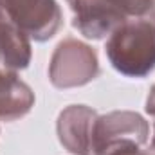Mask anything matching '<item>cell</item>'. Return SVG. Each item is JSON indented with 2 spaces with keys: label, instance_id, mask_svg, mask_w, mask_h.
<instances>
[{
  "label": "cell",
  "instance_id": "6da1fadb",
  "mask_svg": "<svg viewBox=\"0 0 155 155\" xmlns=\"http://www.w3.org/2000/svg\"><path fill=\"white\" fill-rule=\"evenodd\" d=\"M107 54L119 72L144 76L155 69V20H126L107 43Z\"/></svg>",
  "mask_w": 155,
  "mask_h": 155
},
{
  "label": "cell",
  "instance_id": "7a4b0ae2",
  "mask_svg": "<svg viewBox=\"0 0 155 155\" xmlns=\"http://www.w3.org/2000/svg\"><path fill=\"white\" fill-rule=\"evenodd\" d=\"M13 22L36 40L51 38L60 27V9L54 0H0Z\"/></svg>",
  "mask_w": 155,
  "mask_h": 155
},
{
  "label": "cell",
  "instance_id": "3957f363",
  "mask_svg": "<svg viewBox=\"0 0 155 155\" xmlns=\"http://www.w3.org/2000/svg\"><path fill=\"white\" fill-rule=\"evenodd\" d=\"M29 61V41L25 33L0 5V63L5 69H20Z\"/></svg>",
  "mask_w": 155,
  "mask_h": 155
},
{
  "label": "cell",
  "instance_id": "277c9868",
  "mask_svg": "<svg viewBox=\"0 0 155 155\" xmlns=\"http://www.w3.org/2000/svg\"><path fill=\"white\" fill-rule=\"evenodd\" d=\"M71 49L69 51V43H61L58 47L56 56L69 61L71 65H61L60 71H52V81L60 87H69V85H81L85 81H88L90 78L96 76L97 72V61H87V63H78L76 65V58L79 56L83 45L78 43L74 40H71Z\"/></svg>",
  "mask_w": 155,
  "mask_h": 155
},
{
  "label": "cell",
  "instance_id": "5b68a950",
  "mask_svg": "<svg viewBox=\"0 0 155 155\" xmlns=\"http://www.w3.org/2000/svg\"><path fill=\"white\" fill-rule=\"evenodd\" d=\"M33 105V94L27 85L18 81L15 74L2 72L0 76V117L15 119L24 116Z\"/></svg>",
  "mask_w": 155,
  "mask_h": 155
},
{
  "label": "cell",
  "instance_id": "8992f818",
  "mask_svg": "<svg viewBox=\"0 0 155 155\" xmlns=\"http://www.w3.org/2000/svg\"><path fill=\"white\" fill-rule=\"evenodd\" d=\"M150 114H152V116L155 117V108L152 110V112H150ZM152 146H153V153H155V135H153V143H152Z\"/></svg>",
  "mask_w": 155,
  "mask_h": 155
}]
</instances>
